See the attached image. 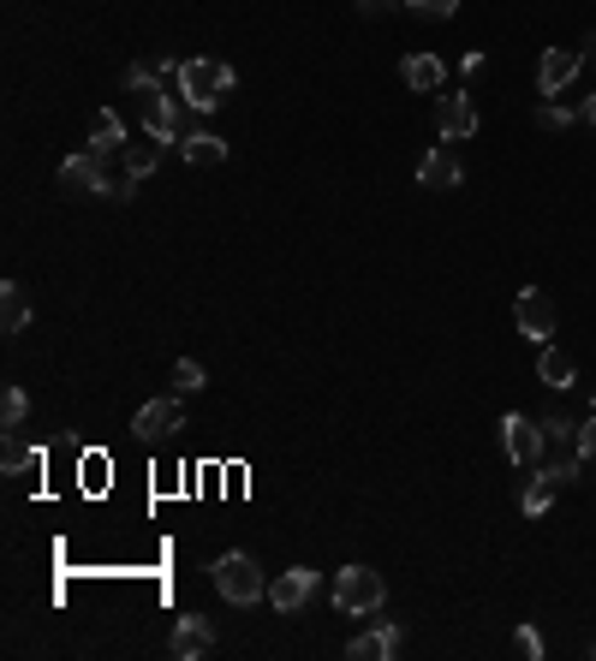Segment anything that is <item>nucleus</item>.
<instances>
[{"label": "nucleus", "instance_id": "obj_23", "mask_svg": "<svg viewBox=\"0 0 596 661\" xmlns=\"http://www.w3.org/2000/svg\"><path fill=\"white\" fill-rule=\"evenodd\" d=\"M24 418H31V393L7 388V393H0V423H7V430H24Z\"/></svg>", "mask_w": 596, "mask_h": 661}, {"label": "nucleus", "instance_id": "obj_3", "mask_svg": "<svg viewBox=\"0 0 596 661\" xmlns=\"http://www.w3.org/2000/svg\"><path fill=\"white\" fill-rule=\"evenodd\" d=\"M132 185H138V180H126V173L113 180V173H108V155H96V150L61 161V191H72V197H132Z\"/></svg>", "mask_w": 596, "mask_h": 661}, {"label": "nucleus", "instance_id": "obj_5", "mask_svg": "<svg viewBox=\"0 0 596 661\" xmlns=\"http://www.w3.org/2000/svg\"><path fill=\"white\" fill-rule=\"evenodd\" d=\"M543 447H549L543 423L525 418V411H507V418H501V453H507V459H513V465H537V459H543Z\"/></svg>", "mask_w": 596, "mask_h": 661}, {"label": "nucleus", "instance_id": "obj_13", "mask_svg": "<svg viewBox=\"0 0 596 661\" xmlns=\"http://www.w3.org/2000/svg\"><path fill=\"white\" fill-rule=\"evenodd\" d=\"M418 185H424V191H454V185H465L459 155H454V150H430L424 161H418Z\"/></svg>", "mask_w": 596, "mask_h": 661}, {"label": "nucleus", "instance_id": "obj_15", "mask_svg": "<svg viewBox=\"0 0 596 661\" xmlns=\"http://www.w3.org/2000/svg\"><path fill=\"white\" fill-rule=\"evenodd\" d=\"M566 483H573V477H566L561 465H543V472H537V477L525 483V495H519V507H525V519H537V512H549V501H555V495L566 489Z\"/></svg>", "mask_w": 596, "mask_h": 661}, {"label": "nucleus", "instance_id": "obj_12", "mask_svg": "<svg viewBox=\"0 0 596 661\" xmlns=\"http://www.w3.org/2000/svg\"><path fill=\"white\" fill-rule=\"evenodd\" d=\"M400 626L394 620H382V626H370V631H358L353 643H346V655L353 661H388V655H400Z\"/></svg>", "mask_w": 596, "mask_h": 661}, {"label": "nucleus", "instance_id": "obj_6", "mask_svg": "<svg viewBox=\"0 0 596 661\" xmlns=\"http://www.w3.org/2000/svg\"><path fill=\"white\" fill-rule=\"evenodd\" d=\"M513 322H519V334H525V340H537V346L555 340V304H549V292H543V286H519Z\"/></svg>", "mask_w": 596, "mask_h": 661}, {"label": "nucleus", "instance_id": "obj_32", "mask_svg": "<svg viewBox=\"0 0 596 661\" xmlns=\"http://www.w3.org/2000/svg\"><path fill=\"white\" fill-rule=\"evenodd\" d=\"M585 126L596 131V96H585Z\"/></svg>", "mask_w": 596, "mask_h": 661}, {"label": "nucleus", "instance_id": "obj_14", "mask_svg": "<svg viewBox=\"0 0 596 661\" xmlns=\"http://www.w3.org/2000/svg\"><path fill=\"white\" fill-rule=\"evenodd\" d=\"M435 126H442V138L447 143H465L477 131V108H472V96H442V108H435Z\"/></svg>", "mask_w": 596, "mask_h": 661}, {"label": "nucleus", "instance_id": "obj_7", "mask_svg": "<svg viewBox=\"0 0 596 661\" xmlns=\"http://www.w3.org/2000/svg\"><path fill=\"white\" fill-rule=\"evenodd\" d=\"M138 113H143V131L162 143H180V96H167L162 84L138 90Z\"/></svg>", "mask_w": 596, "mask_h": 661}, {"label": "nucleus", "instance_id": "obj_25", "mask_svg": "<svg viewBox=\"0 0 596 661\" xmlns=\"http://www.w3.org/2000/svg\"><path fill=\"white\" fill-rule=\"evenodd\" d=\"M173 381H180V393H197L209 376H203V364H197V358H180V364H173Z\"/></svg>", "mask_w": 596, "mask_h": 661}, {"label": "nucleus", "instance_id": "obj_20", "mask_svg": "<svg viewBox=\"0 0 596 661\" xmlns=\"http://www.w3.org/2000/svg\"><path fill=\"white\" fill-rule=\"evenodd\" d=\"M537 376H543V388H561V393H566V388H573V376H578V364L566 358L555 340H549V346H543V358H537Z\"/></svg>", "mask_w": 596, "mask_h": 661}, {"label": "nucleus", "instance_id": "obj_10", "mask_svg": "<svg viewBox=\"0 0 596 661\" xmlns=\"http://www.w3.org/2000/svg\"><path fill=\"white\" fill-rule=\"evenodd\" d=\"M311 590H316V572H311V566H293V572H274L269 602H274L281 614H299L304 602H311Z\"/></svg>", "mask_w": 596, "mask_h": 661}, {"label": "nucleus", "instance_id": "obj_18", "mask_svg": "<svg viewBox=\"0 0 596 661\" xmlns=\"http://www.w3.org/2000/svg\"><path fill=\"white\" fill-rule=\"evenodd\" d=\"M42 465V447H31L19 430H7V447H0V472L7 477H24V472H36Z\"/></svg>", "mask_w": 596, "mask_h": 661}, {"label": "nucleus", "instance_id": "obj_21", "mask_svg": "<svg viewBox=\"0 0 596 661\" xmlns=\"http://www.w3.org/2000/svg\"><path fill=\"white\" fill-rule=\"evenodd\" d=\"M90 150H96V155H120V150H126V120H120L113 108H101V113H96Z\"/></svg>", "mask_w": 596, "mask_h": 661}, {"label": "nucleus", "instance_id": "obj_16", "mask_svg": "<svg viewBox=\"0 0 596 661\" xmlns=\"http://www.w3.org/2000/svg\"><path fill=\"white\" fill-rule=\"evenodd\" d=\"M400 78L405 84H412V90H442V78H447V66L442 61H435V54H405V61H400Z\"/></svg>", "mask_w": 596, "mask_h": 661}, {"label": "nucleus", "instance_id": "obj_17", "mask_svg": "<svg viewBox=\"0 0 596 661\" xmlns=\"http://www.w3.org/2000/svg\"><path fill=\"white\" fill-rule=\"evenodd\" d=\"M167 150H173V143H162V138H150V143H126V180H150V173L167 161Z\"/></svg>", "mask_w": 596, "mask_h": 661}, {"label": "nucleus", "instance_id": "obj_26", "mask_svg": "<svg viewBox=\"0 0 596 661\" xmlns=\"http://www.w3.org/2000/svg\"><path fill=\"white\" fill-rule=\"evenodd\" d=\"M537 126H543V131H566V126H573V108H561V101H543V108H537Z\"/></svg>", "mask_w": 596, "mask_h": 661}, {"label": "nucleus", "instance_id": "obj_1", "mask_svg": "<svg viewBox=\"0 0 596 661\" xmlns=\"http://www.w3.org/2000/svg\"><path fill=\"white\" fill-rule=\"evenodd\" d=\"M173 78H180V96L192 101L197 113H215L221 101L232 96V84H239V72L227 61H209V54H192V61L173 66Z\"/></svg>", "mask_w": 596, "mask_h": 661}, {"label": "nucleus", "instance_id": "obj_27", "mask_svg": "<svg viewBox=\"0 0 596 661\" xmlns=\"http://www.w3.org/2000/svg\"><path fill=\"white\" fill-rule=\"evenodd\" d=\"M126 90H150V84H155V66H143V61H132V66H126Z\"/></svg>", "mask_w": 596, "mask_h": 661}, {"label": "nucleus", "instance_id": "obj_31", "mask_svg": "<svg viewBox=\"0 0 596 661\" xmlns=\"http://www.w3.org/2000/svg\"><path fill=\"white\" fill-rule=\"evenodd\" d=\"M578 54H585V66H590V72H596V31H590V36H585V48H578Z\"/></svg>", "mask_w": 596, "mask_h": 661}, {"label": "nucleus", "instance_id": "obj_28", "mask_svg": "<svg viewBox=\"0 0 596 661\" xmlns=\"http://www.w3.org/2000/svg\"><path fill=\"white\" fill-rule=\"evenodd\" d=\"M578 459H596V418L578 423Z\"/></svg>", "mask_w": 596, "mask_h": 661}, {"label": "nucleus", "instance_id": "obj_2", "mask_svg": "<svg viewBox=\"0 0 596 661\" xmlns=\"http://www.w3.org/2000/svg\"><path fill=\"white\" fill-rule=\"evenodd\" d=\"M209 578H215V590H221L232 608H257V602H269V578H263V566H257L245 549H227L221 561L209 566Z\"/></svg>", "mask_w": 596, "mask_h": 661}, {"label": "nucleus", "instance_id": "obj_9", "mask_svg": "<svg viewBox=\"0 0 596 661\" xmlns=\"http://www.w3.org/2000/svg\"><path fill=\"white\" fill-rule=\"evenodd\" d=\"M173 430H185V411H180V400H150L132 418V435L138 441H167Z\"/></svg>", "mask_w": 596, "mask_h": 661}, {"label": "nucleus", "instance_id": "obj_29", "mask_svg": "<svg viewBox=\"0 0 596 661\" xmlns=\"http://www.w3.org/2000/svg\"><path fill=\"white\" fill-rule=\"evenodd\" d=\"M519 650H525V655H543V638H537V626H519Z\"/></svg>", "mask_w": 596, "mask_h": 661}, {"label": "nucleus", "instance_id": "obj_24", "mask_svg": "<svg viewBox=\"0 0 596 661\" xmlns=\"http://www.w3.org/2000/svg\"><path fill=\"white\" fill-rule=\"evenodd\" d=\"M405 7H412L418 19H430V24H447L459 12V0H405Z\"/></svg>", "mask_w": 596, "mask_h": 661}, {"label": "nucleus", "instance_id": "obj_8", "mask_svg": "<svg viewBox=\"0 0 596 661\" xmlns=\"http://www.w3.org/2000/svg\"><path fill=\"white\" fill-rule=\"evenodd\" d=\"M578 72H585V54H578V48H543V61H537V90L561 96Z\"/></svg>", "mask_w": 596, "mask_h": 661}, {"label": "nucleus", "instance_id": "obj_30", "mask_svg": "<svg viewBox=\"0 0 596 661\" xmlns=\"http://www.w3.org/2000/svg\"><path fill=\"white\" fill-rule=\"evenodd\" d=\"M388 7H400V0H358V12H388Z\"/></svg>", "mask_w": 596, "mask_h": 661}, {"label": "nucleus", "instance_id": "obj_19", "mask_svg": "<svg viewBox=\"0 0 596 661\" xmlns=\"http://www.w3.org/2000/svg\"><path fill=\"white\" fill-rule=\"evenodd\" d=\"M180 155L192 161V167H221V161H227V143L215 138V131H192V138H180Z\"/></svg>", "mask_w": 596, "mask_h": 661}, {"label": "nucleus", "instance_id": "obj_11", "mask_svg": "<svg viewBox=\"0 0 596 661\" xmlns=\"http://www.w3.org/2000/svg\"><path fill=\"white\" fill-rule=\"evenodd\" d=\"M215 650V626L203 620V614H180V626H173V655L180 661H203Z\"/></svg>", "mask_w": 596, "mask_h": 661}, {"label": "nucleus", "instance_id": "obj_4", "mask_svg": "<svg viewBox=\"0 0 596 661\" xmlns=\"http://www.w3.org/2000/svg\"><path fill=\"white\" fill-rule=\"evenodd\" d=\"M382 602H388L382 572H370V566H340L334 572V608L340 614H376Z\"/></svg>", "mask_w": 596, "mask_h": 661}, {"label": "nucleus", "instance_id": "obj_22", "mask_svg": "<svg viewBox=\"0 0 596 661\" xmlns=\"http://www.w3.org/2000/svg\"><path fill=\"white\" fill-rule=\"evenodd\" d=\"M24 322H31V299H24L19 281H7V286H0V328L24 334Z\"/></svg>", "mask_w": 596, "mask_h": 661}]
</instances>
